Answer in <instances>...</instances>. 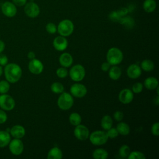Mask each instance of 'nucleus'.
Returning a JSON list of instances; mask_svg holds the SVG:
<instances>
[{
  "label": "nucleus",
  "instance_id": "f257e3e1",
  "mask_svg": "<svg viewBox=\"0 0 159 159\" xmlns=\"http://www.w3.org/2000/svg\"><path fill=\"white\" fill-rule=\"evenodd\" d=\"M4 72L6 80L11 83L17 82L20 79L22 74L20 66L14 63L7 64L5 66Z\"/></svg>",
  "mask_w": 159,
  "mask_h": 159
},
{
  "label": "nucleus",
  "instance_id": "f03ea898",
  "mask_svg": "<svg viewBox=\"0 0 159 159\" xmlns=\"http://www.w3.org/2000/svg\"><path fill=\"white\" fill-rule=\"evenodd\" d=\"M106 58L107 61L111 65H116L122 61L123 53L119 48L112 47L107 51Z\"/></svg>",
  "mask_w": 159,
  "mask_h": 159
},
{
  "label": "nucleus",
  "instance_id": "7ed1b4c3",
  "mask_svg": "<svg viewBox=\"0 0 159 159\" xmlns=\"http://www.w3.org/2000/svg\"><path fill=\"white\" fill-rule=\"evenodd\" d=\"M74 103V99L71 94L66 92H63L58 97L57 104L58 107L61 110L70 109Z\"/></svg>",
  "mask_w": 159,
  "mask_h": 159
},
{
  "label": "nucleus",
  "instance_id": "20e7f679",
  "mask_svg": "<svg viewBox=\"0 0 159 159\" xmlns=\"http://www.w3.org/2000/svg\"><path fill=\"white\" fill-rule=\"evenodd\" d=\"M74 30V25L71 20L64 19L60 22L57 26V31L60 35L67 37L70 35Z\"/></svg>",
  "mask_w": 159,
  "mask_h": 159
},
{
  "label": "nucleus",
  "instance_id": "39448f33",
  "mask_svg": "<svg viewBox=\"0 0 159 159\" xmlns=\"http://www.w3.org/2000/svg\"><path fill=\"white\" fill-rule=\"evenodd\" d=\"M89 136L90 142L94 145H104L108 140L106 132L102 130H96L92 132Z\"/></svg>",
  "mask_w": 159,
  "mask_h": 159
},
{
  "label": "nucleus",
  "instance_id": "423d86ee",
  "mask_svg": "<svg viewBox=\"0 0 159 159\" xmlns=\"http://www.w3.org/2000/svg\"><path fill=\"white\" fill-rule=\"evenodd\" d=\"M85 69L81 65H75L70 70V76L73 81L78 82L85 76Z\"/></svg>",
  "mask_w": 159,
  "mask_h": 159
},
{
  "label": "nucleus",
  "instance_id": "0eeeda50",
  "mask_svg": "<svg viewBox=\"0 0 159 159\" xmlns=\"http://www.w3.org/2000/svg\"><path fill=\"white\" fill-rule=\"evenodd\" d=\"M14 98L9 94H2L0 96V107L4 111H11L15 107Z\"/></svg>",
  "mask_w": 159,
  "mask_h": 159
},
{
  "label": "nucleus",
  "instance_id": "6e6552de",
  "mask_svg": "<svg viewBox=\"0 0 159 159\" xmlns=\"http://www.w3.org/2000/svg\"><path fill=\"white\" fill-rule=\"evenodd\" d=\"M10 152L14 155H20L24 150V143L20 139H16L10 141L9 143Z\"/></svg>",
  "mask_w": 159,
  "mask_h": 159
},
{
  "label": "nucleus",
  "instance_id": "1a4fd4ad",
  "mask_svg": "<svg viewBox=\"0 0 159 159\" xmlns=\"http://www.w3.org/2000/svg\"><path fill=\"white\" fill-rule=\"evenodd\" d=\"M40 7L39 6L33 1H30L25 4L24 12L25 14L30 18H35L37 17L40 14Z\"/></svg>",
  "mask_w": 159,
  "mask_h": 159
},
{
  "label": "nucleus",
  "instance_id": "9d476101",
  "mask_svg": "<svg viewBox=\"0 0 159 159\" xmlns=\"http://www.w3.org/2000/svg\"><path fill=\"white\" fill-rule=\"evenodd\" d=\"M1 11L2 14L8 17H12L15 16L17 13L16 5L13 2L9 1H6L2 4Z\"/></svg>",
  "mask_w": 159,
  "mask_h": 159
},
{
  "label": "nucleus",
  "instance_id": "9b49d317",
  "mask_svg": "<svg viewBox=\"0 0 159 159\" xmlns=\"http://www.w3.org/2000/svg\"><path fill=\"white\" fill-rule=\"evenodd\" d=\"M74 135L80 140H85L89 137V131L85 125L79 124L76 126L74 130Z\"/></svg>",
  "mask_w": 159,
  "mask_h": 159
},
{
  "label": "nucleus",
  "instance_id": "f8f14e48",
  "mask_svg": "<svg viewBox=\"0 0 159 159\" xmlns=\"http://www.w3.org/2000/svg\"><path fill=\"white\" fill-rule=\"evenodd\" d=\"M70 93L76 98H83L86 94L87 89L83 84L75 83L70 88Z\"/></svg>",
  "mask_w": 159,
  "mask_h": 159
},
{
  "label": "nucleus",
  "instance_id": "ddd939ff",
  "mask_svg": "<svg viewBox=\"0 0 159 159\" xmlns=\"http://www.w3.org/2000/svg\"><path fill=\"white\" fill-rule=\"evenodd\" d=\"M28 68L32 73L34 75H39L42 72L43 70V65L39 60L34 58L30 60L29 61Z\"/></svg>",
  "mask_w": 159,
  "mask_h": 159
},
{
  "label": "nucleus",
  "instance_id": "4468645a",
  "mask_svg": "<svg viewBox=\"0 0 159 159\" xmlns=\"http://www.w3.org/2000/svg\"><path fill=\"white\" fill-rule=\"evenodd\" d=\"M134 99V94L132 91L125 88L120 91L119 94V100L123 104H129Z\"/></svg>",
  "mask_w": 159,
  "mask_h": 159
},
{
  "label": "nucleus",
  "instance_id": "2eb2a0df",
  "mask_svg": "<svg viewBox=\"0 0 159 159\" xmlns=\"http://www.w3.org/2000/svg\"><path fill=\"white\" fill-rule=\"evenodd\" d=\"M53 46L58 51H63L67 48L68 41L65 37L58 36L53 40Z\"/></svg>",
  "mask_w": 159,
  "mask_h": 159
},
{
  "label": "nucleus",
  "instance_id": "dca6fc26",
  "mask_svg": "<svg viewBox=\"0 0 159 159\" xmlns=\"http://www.w3.org/2000/svg\"><path fill=\"white\" fill-rule=\"evenodd\" d=\"M141 74V68L137 64H132L127 69V75L130 78L136 79L139 78Z\"/></svg>",
  "mask_w": 159,
  "mask_h": 159
},
{
  "label": "nucleus",
  "instance_id": "f3484780",
  "mask_svg": "<svg viewBox=\"0 0 159 159\" xmlns=\"http://www.w3.org/2000/svg\"><path fill=\"white\" fill-rule=\"evenodd\" d=\"M25 134V129L20 125H15L10 130V134L16 139L22 138Z\"/></svg>",
  "mask_w": 159,
  "mask_h": 159
},
{
  "label": "nucleus",
  "instance_id": "a211bd4d",
  "mask_svg": "<svg viewBox=\"0 0 159 159\" xmlns=\"http://www.w3.org/2000/svg\"><path fill=\"white\" fill-rule=\"evenodd\" d=\"M59 62L63 67H70L73 63V57L69 53L65 52L60 56Z\"/></svg>",
  "mask_w": 159,
  "mask_h": 159
},
{
  "label": "nucleus",
  "instance_id": "6ab92c4d",
  "mask_svg": "<svg viewBox=\"0 0 159 159\" xmlns=\"http://www.w3.org/2000/svg\"><path fill=\"white\" fill-rule=\"evenodd\" d=\"M145 87L150 90H153L156 89L158 86V80L155 77H148L147 78L143 83Z\"/></svg>",
  "mask_w": 159,
  "mask_h": 159
},
{
  "label": "nucleus",
  "instance_id": "aec40b11",
  "mask_svg": "<svg viewBox=\"0 0 159 159\" xmlns=\"http://www.w3.org/2000/svg\"><path fill=\"white\" fill-rule=\"evenodd\" d=\"M63 157V153L61 150L57 147L52 148L48 152V159H61Z\"/></svg>",
  "mask_w": 159,
  "mask_h": 159
},
{
  "label": "nucleus",
  "instance_id": "412c9836",
  "mask_svg": "<svg viewBox=\"0 0 159 159\" xmlns=\"http://www.w3.org/2000/svg\"><path fill=\"white\" fill-rule=\"evenodd\" d=\"M11 141V134L5 130H0V148L9 145Z\"/></svg>",
  "mask_w": 159,
  "mask_h": 159
},
{
  "label": "nucleus",
  "instance_id": "4be33fe9",
  "mask_svg": "<svg viewBox=\"0 0 159 159\" xmlns=\"http://www.w3.org/2000/svg\"><path fill=\"white\" fill-rule=\"evenodd\" d=\"M157 7L156 1L155 0H145L143 3V9L146 12L151 13L153 12Z\"/></svg>",
  "mask_w": 159,
  "mask_h": 159
},
{
  "label": "nucleus",
  "instance_id": "5701e85b",
  "mask_svg": "<svg viewBox=\"0 0 159 159\" xmlns=\"http://www.w3.org/2000/svg\"><path fill=\"white\" fill-rule=\"evenodd\" d=\"M122 74L121 70L119 67L113 65L112 67L109 68V76L111 79L113 80H118Z\"/></svg>",
  "mask_w": 159,
  "mask_h": 159
},
{
  "label": "nucleus",
  "instance_id": "b1692460",
  "mask_svg": "<svg viewBox=\"0 0 159 159\" xmlns=\"http://www.w3.org/2000/svg\"><path fill=\"white\" fill-rule=\"evenodd\" d=\"M116 129L118 131V133L122 135H127L130 132V127L125 122H119L117 127Z\"/></svg>",
  "mask_w": 159,
  "mask_h": 159
},
{
  "label": "nucleus",
  "instance_id": "393cba45",
  "mask_svg": "<svg viewBox=\"0 0 159 159\" xmlns=\"http://www.w3.org/2000/svg\"><path fill=\"white\" fill-rule=\"evenodd\" d=\"M93 157L95 159H106L108 152L103 148H97L93 152Z\"/></svg>",
  "mask_w": 159,
  "mask_h": 159
},
{
  "label": "nucleus",
  "instance_id": "a878e982",
  "mask_svg": "<svg viewBox=\"0 0 159 159\" xmlns=\"http://www.w3.org/2000/svg\"><path fill=\"white\" fill-rule=\"evenodd\" d=\"M112 123L113 122L112 118L109 116L106 115L102 117L101 121V125L103 129L107 130L111 127H112Z\"/></svg>",
  "mask_w": 159,
  "mask_h": 159
},
{
  "label": "nucleus",
  "instance_id": "bb28decb",
  "mask_svg": "<svg viewBox=\"0 0 159 159\" xmlns=\"http://www.w3.org/2000/svg\"><path fill=\"white\" fill-rule=\"evenodd\" d=\"M154 63L148 59L143 60L141 63V68L145 71H151L154 68Z\"/></svg>",
  "mask_w": 159,
  "mask_h": 159
},
{
  "label": "nucleus",
  "instance_id": "cd10ccee",
  "mask_svg": "<svg viewBox=\"0 0 159 159\" xmlns=\"http://www.w3.org/2000/svg\"><path fill=\"white\" fill-rule=\"evenodd\" d=\"M69 121L71 125L76 126L81 124V116L77 112H73L69 117Z\"/></svg>",
  "mask_w": 159,
  "mask_h": 159
},
{
  "label": "nucleus",
  "instance_id": "c85d7f7f",
  "mask_svg": "<svg viewBox=\"0 0 159 159\" xmlns=\"http://www.w3.org/2000/svg\"><path fill=\"white\" fill-rule=\"evenodd\" d=\"M51 90L54 93L60 94L63 92L64 86L61 83L55 82L51 85Z\"/></svg>",
  "mask_w": 159,
  "mask_h": 159
},
{
  "label": "nucleus",
  "instance_id": "c756f323",
  "mask_svg": "<svg viewBox=\"0 0 159 159\" xmlns=\"http://www.w3.org/2000/svg\"><path fill=\"white\" fill-rule=\"evenodd\" d=\"M130 153V147L127 145H123L120 147L119 150V155L122 158H127Z\"/></svg>",
  "mask_w": 159,
  "mask_h": 159
},
{
  "label": "nucleus",
  "instance_id": "7c9ffc66",
  "mask_svg": "<svg viewBox=\"0 0 159 159\" xmlns=\"http://www.w3.org/2000/svg\"><path fill=\"white\" fill-rule=\"evenodd\" d=\"M10 89V84L6 80H2L0 81V93L6 94Z\"/></svg>",
  "mask_w": 159,
  "mask_h": 159
},
{
  "label": "nucleus",
  "instance_id": "2f4dec72",
  "mask_svg": "<svg viewBox=\"0 0 159 159\" xmlns=\"http://www.w3.org/2000/svg\"><path fill=\"white\" fill-rule=\"evenodd\" d=\"M127 158L129 159H145V155L139 151H134L130 153Z\"/></svg>",
  "mask_w": 159,
  "mask_h": 159
},
{
  "label": "nucleus",
  "instance_id": "473e14b6",
  "mask_svg": "<svg viewBox=\"0 0 159 159\" xmlns=\"http://www.w3.org/2000/svg\"><path fill=\"white\" fill-rule=\"evenodd\" d=\"M106 134L108 138H111V139H114L117 137L119 135L118 131L117 130L116 128H114V127H111L109 129H108L107 130Z\"/></svg>",
  "mask_w": 159,
  "mask_h": 159
},
{
  "label": "nucleus",
  "instance_id": "72a5a7b5",
  "mask_svg": "<svg viewBox=\"0 0 159 159\" xmlns=\"http://www.w3.org/2000/svg\"><path fill=\"white\" fill-rule=\"evenodd\" d=\"M45 29H46V30L47 31V32L49 33V34H55L57 32V26L55 25V24H53L52 22L48 23L46 25Z\"/></svg>",
  "mask_w": 159,
  "mask_h": 159
},
{
  "label": "nucleus",
  "instance_id": "f704fd0d",
  "mask_svg": "<svg viewBox=\"0 0 159 159\" xmlns=\"http://www.w3.org/2000/svg\"><path fill=\"white\" fill-rule=\"evenodd\" d=\"M56 73L58 77L60 78H63L68 75V70L65 67H62V68H58L56 71Z\"/></svg>",
  "mask_w": 159,
  "mask_h": 159
},
{
  "label": "nucleus",
  "instance_id": "c9c22d12",
  "mask_svg": "<svg viewBox=\"0 0 159 159\" xmlns=\"http://www.w3.org/2000/svg\"><path fill=\"white\" fill-rule=\"evenodd\" d=\"M132 89V92L134 93H140L143 89V84L141 83L137 82L133 84Z\"/></svg>",
  "mask_w": 159,
  "mask_h": 159
},
{
  "label": "nucleus",
  "instance_id": "e433bc0d",
  "mask_svg": "<svg viewBox=\"0 0 159 159\" xmlns=\"http://www.w3.org/2000/svg\"><path fill=\"white\" fill-rule=\"evenodd\" d=\"M151 131L153 135H155V136L159 135V123L158 122L154 123L152 125L151 128Z\"/></svg>",
  "mask_w": 159,
  "mask_h": 159
},
{
  "label": "nucleus",
  "instance_id": "4c0bfd02",
  "mask_svg": "<svg viewBox=\"0 0 159 159\" xmlns=\"http://www.w3.org/2000/svg\"><path fill=\"white\" fill-rule=\"evenodd\" d=\"M109 17V18H110L112 21H119L120 19L122 18L121 17H120V16H119V14L117 13V11L111 12L110 13Z\"/></svg>",
  "mask_w": 159,
  "mask_h": 159
},
{
  "label": "nucleus",
  "instance_id": "58836bf2",
  "mask_svg": "<svg viewBox=\"0 0 159 159\" xmlns=\"http://www.w3.org/2000/svg\"><path fill=\"white\" fill-rule=\"evenodd\" d=\"M114 117L116 119V120L120 122L122 120V119L124 117V114L122 111H117L114 113Z\"/></svg>",
  "mask_w": 159,
  "mask_h": 159
},
{
  "label": "nucleus",
  "instance_id": "ea45409f",
  "mask_svg": "<svg viewBox=\"0 0 159 159\" xmlns=\"http://www.w3.org/2000/svg\"><path fill=\"white\" fill-rule=\"evenodd\" d=\"M8 62V58L4 54L0 53V65L6 66Z\"/></svg>",
  "mask_w": 159,
  "mask_h": 159
},
{
  "label": "nucleus",
  "instance_id": "a19ab883",
  "mask_svg": "<svg viewBox=\"0 0 159 159\" xmlns=\"http://www.w3.org/2000/svg\"><path fill=\"white\" fill-rule=\"evenodd\" d=\"M7 119V116L6 113L2 109H0V124H3L6 122Z\"/></svg>",
  "mask_w": 159,
  "mask_h": 159
},
{
  "label": "nucleus",
  "instance_id": "79ce46f5",
  "mask_svg": "<svg viewBox=\"0 0 159 159\" xmlns=\"http://www.w3.org/2000/svg\"><path fill=\"white\" fill-rule=\"evenodd\" d=\"M117 13L119 14V15L120 16V17H122L123 16H125L129 12L128 11V9L126 8V7H122V8H120V9L117 10Z\"/></svg>",
  "mask_w": 159,
  "mask_h": 159
},
{
  "label": "nucleus",
  "instance_id": "37998d69",
  "mask_svg": "<svg viewBox=\"0 0 159 159\" xmlns=\"http://www.w3.org/2000/svg\"><path fill=\"white\" fill-rule=\"evenodd\" d=\"M12 2L17 6H23L27 3V0H12Z\"/></svg>",
  "mask_w": 159,
  "mask_h": 159
},
{
  "label": "nucleus",
  "instance_id": "c03bdc74",
  "mask_svg": "<svg viewBox=\"0 0 159 159\" xmlns=\"http://www.w3.org/2000/svg\"><path fill=\"white\" fill-rule=\"evenodd\" d=\"M111 68V65L107 61V62H104L102 65H101V70L103 71H107L109 70V68Z\"/></svg>",
  "mask_w": 159,
  "mask_h": 159
},
{
  "label": "nucleus",
  "instance_id": "a18cd8bd",
  "mask_svg": "<svg viewBox=\"0 0 159 159\" xmlns=\"http://www.w3.org/2000/svg\"><path fill=\"white\" fill-rule=\"evenodd\" d=\"M27 57L30 60H32L34 58H35V53L33 52H29L27 54Z\"/></svg>",
  "mask_w": 159,
  "mask_h": 159
},
{
  "label": "nucleus",
  "instance_id": "49530a36",
  "mask_svg": "<svg viewBox=\"0 0 159 159\" xmlns=\"http://www.w3.org/2000/svg\"><path fill=\"white\" fill-rule=\"evenodd\" d=\"M5 48V43L4 42L0 40V53H1Z\"/></svg>",
  "mask_w": 159,
  "mask_h": 159
},
{
  "label": "nucleus",
  "instance_id": "de8ad7c7",
  "mask_svg": "<svg viewBox=\"0 0 159 159\" xmlns=\"http://www.w3.org/2000/svg\"><path fill=\"white\" fill-rule=\"evenodd\" d=\"M2 71H3V70H2V66H1V65H0V76L2 75Z\"/></svg>",
  "mask_w": 159,
  "mask_h": 159
}]
</instances>
